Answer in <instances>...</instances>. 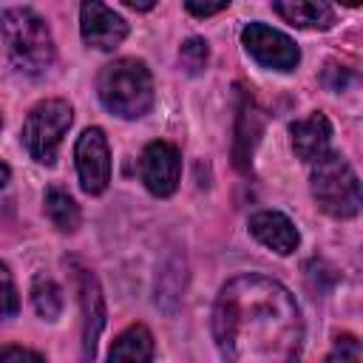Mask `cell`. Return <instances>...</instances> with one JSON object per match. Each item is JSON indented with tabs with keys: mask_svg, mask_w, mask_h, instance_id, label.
<instances>
[{
	"mask_svg": "<svg viewBox=\"0 0 363 363\" xmlns=\"http://www.w3.org/2000/svg\"><path fill=\"white\" fill-rule=\"evenodd\" d=\"M213 337L227 360L286 363L301 354V309L284 284L264 275H238L216 298Z\"/></svg>",
	"mask_w": 363,
	"mask_h": 363,
	"instance_id": "1",
	"label": "cell"
},
{
	"mask_svg": "<svg viewBox=\"0 0 363 363\" xmlns=\"http://www.w3.org/2000/svg\"><path fill=\"white\" fill-rule=\"evenodd\" d=\"M96 91L102 105L122 119H136L147 113L153 105V77L145 68V62L130 57L108 62L99 71Z\"/></svg>",
	"mask_w": 363,
	"mask_h": 363,
	"instance_id": "2",
	"label": "cell"
},
{
	"mask_svg": "<svg viewBox=\"0 0 363 363\" xmlns=\"http://www.w3.org/2000/svg\"><path fill=\"white\" fill-rule=\"evenodd\" d=\"M3 40L11 62L26 74H43L54 62V37L40 14L31 9H11L3 14Z\"/></svg>",
	"mask_w": 363,
	"mask_h": 363,
	"instance_id": "3",
	"label": "cell"
},
{
	"mask_svg": "<svg viewBox=\"0 0 363 363\" xmlns=\"http://www.w3.org/2000/svg\"><path fill=\"white\" fill-rule=\"evenodd\" d=\"M312 196L335 218H352L360 210V182L340 153H323L312 162Z\"/></svg>",
	"mask_w": 363,
	"mask_h": 363,
	"instance_id": "4",
	"label": "cell"
},
{
	"mask_svg": "<svg viewBox=\"0 0 363 363\" xmlns=\"http://www.w3.org/2000/svg\"><path fill=\"white\" fill-rule=\"evenodd\" d=\"M71 119H74V111L65 99L40 102L23 125V145L31 153V159H37L40 164H54L57 147L65 130L71 128Z\"/></svg>",
	"mask_w": 363,
	"mask_h": 363,
	"instance_id": "5",
	"label": "cell"
},
{
	"mask_svg": "<svg viewBox=\"0 0 363 363\" xmlns=\"http://www.w3.org/2000/svg\"><path fill=\"white\" fill-rule=\"evenodd\" d=\"M241 43L244 48L264 65V68H275V71H292L301 60L298 45L278 28H269L264 23H250L241 31Z\"/></svg>",
	"mask_w": 363,
	"mask_h": 363,
	"instance_id": "6",
	"label": "cell"
},
{
	"mask_svg": "<svg viewBox=\"0 0 363 363\" xmlns=\"http://www.w3.org/2000/svg\"><path fill=\"white\" fill-rule=\"evenodd\" d=\"M74 159H77L82 190L91 196L102 193L111 182V150H108V139H105L102 128L82 130V136L77 139V147H74Z\"/></svg>",
	"mask_w": 363,
	"mask_h": 363,
	"instance_id": "7",
	"label": "cell"
},
{
	"mask_svg": "<svg viewBox=\"0 0 363 363\" xmlns=\"http://www.w3.org/2000/svg\"><path fill=\"white\" fill-rule=\"evenodd\" d=\"M139 173L145 187L153 196H170L179 187V176H182V156L176 150V145L170 142H150L142 150V162H139Z\"/></svg>",
	"mask_w": 363,
	"mask_h": 363,
	"instance_id": "8",
	"label": "cell"
},
{
	"mask_svg": "<svg viewBox=\"0 0 363 363\" xmlns=\"http://www.w3.org/2000/svg\"><path fill=\"white\" fill-rule=\"evenodd\" d=\"M79 28H82V40L102 51L116 48L128 37V23L116 11H111L102 0H82Z\"/></svg>",
	"mask_w": 363,
	"mask_h": 363,
	"instance_id": "9",
	"label": "cell"
},
{
	"mask_svg": "<svg viewBox=\"0 0 363 363\" xmlns=\"http://www.w3.org/2000/svg\"><path fill=\"white\" fill-rule=\"evenodd\" d=\"M250 233H252L264 247L275 250L278 255L295 252V250H298V241H301L295 224H292L284 213H278V210H261V213H255V216L250 218Z\"/></svg>",
	"mask_w": 363,
	"mask_h": 363,
	"instance_id": "10",
	"label": "cell"
},
{
	"mask_svg": "<svg viewBox=\"0 0 363 363\" xmlns=\"http://www.w3.org/2000/svg\"><path fill=\"white\" fill-rule=\"evenodd\" d=\"M79 301H82V346H85L82 352L85 357H94L96 337L105 326V301L99 281L88 269H79Z\"/></svg>",
	"mask_w": 363,
	"mask_h": 363,
	"instance_id": "11",
	"label": "cell"
},
{
	"mask_svg": "<svg viewBox=\"0 0 363 363\" xmlns=\"http://www.w3.org/2000/svg\"><path fill=\"white\" fill-rule=\"evenodd\" d=\"M292 150L298 153V159L303 162H315L329 150V139H332V125L323 113H312L306 119H298L292 128Z\"/></svg>",
	"mask_w": 363,
	"mask_h": 363,
	"instance_id": "12",
	"label": "cell"
},
{
	"mask_svg": "<svg viewBox=\"0 0 363 363\" xmlns=\"http://www.w3.org/2000/svg\"><path fill=\"white\" fill-rule=\"evenodd\" d=\"M272 6L298 28H329L335 23L329 0H272Z\"/></svg>",
	"mask_w": 363,
	"mask_h": 363,
	"instance_id": "13",
	"label": "cell"
},
{
	"mask_svg": "<svg viewBox=\"0 0 363 363\" xmlns=\"http://www.w3.org/2000/svg\"><path fill=\"white\" fill-rule=\"evenodd\" d=\"M111 360H150L153 357V335L147 332V326L136 323V326H128L111 346L108 352Z\"/></svg>",
	"mask_w": 363,
	"mask_h": 363,
	"instance_id": "14",
	"label": "cell"
},
{
	"mask_svg": "<svg viewBox=\"0 0 363 363\" xmlns=\"http://www.w3.org/2000/svg\"><path fill=\"white\" fill-rule=\"evenodd\" d=\"M258 133H261V113L252 102H244L241 116H238V136H235V164L241 170L250 167V153H252Z\"/></svg>",
	"mask_w": 363,
	"mask_h": 363,
	"instance_id": "15",
	"label": "cell"
},
{
	"mask_svg": "<svg viewBox=\"0 0 363 363\" xmlns=\"http://www.w3.org/2000/svg\"><path fill=\"white\" fill-rule=\"evenodd\" d=\"M45 213L51 218V224L60 230V233H74L79 227V207L77 201L60 190V187H48L45 190Z\"/></svg>",
	"mask_w": 363,
	"mask_h": 363,
	"instance_id": "16",
	"label": "cell"
},
{
	"mask_svg": "<svg viewBox=\"0 0 363 363\" xmlns=\"http://www.w3.org/2000/svg\"><path fill=\"white\" fill-rule=\"evenodd\" d=\"M31 301H34V309L40 318H48L54 320L62 309V295H60V286L45 278V275H37L34 284H31Z\"/></svg>",
	"mask_w": 363,
	"mask_h": 363,
	"instance_id": "17",
	"label": "cell"
},
{
	"mask_svg": "<svg viewBox=\"0 0 363 363\" xmlns=\"http://www.w3.org/2000/svg\"><path fill=\"white\" fill-rule=\"evenodd\" d=\"M207 57H210V48H207V43L199 40V37L187 40V43L182 45V51H179V60H182V65H184L190 74H199V71L207 65Z\"/></svg>",
	"mask_w": 363,
	"mask_h": 363,
	"instance_id": "18",
	"label": "cell"
},
{
	"mask_svg": "<svg viewBox=\"0 0 363 363\" xmlns=\"http://www.w3.org/2000/svg\"><path fill=\"white\" fill-rule=\"evenodd\" d=\"M17 309H20V298H17L11 272L6 269V264H0V320L11 318Z\"/></svg>",
	"mask_w": 363,
	"mask_h": 363,
	"instance_id": "19",
	"label": "cell"
},
{
	"mask_svg": "<svg viewBox=\"0 0 363 363\" xmlns=\"http://www.w3.org/2000/svg\"><path fill=\"white\" fill-rule=\"evenodd\" d=\"M184 6H187V11L196 14V17H210V14L221 11V9H227L230 0H184Z\"/></svg>",
	"mask_w": 363,
	"mask_h": 363,
	"instance_id": "20",
	"label": "cell"
},
{
	"mask_svg": "<svg viewBox=\"0 0 363 363\" xmlns=\"http://www.w3.org/2000/svg\"><path fill=\"white\" fill-rule=\"evenodd\" d=\"M337 357H340V360H346V357H349V360H357V357H360V346H357V340H354L352 335L337 337V349L329 354V360H337Z\"/></svg>",
	"mask_w": 363,
	"mask_h": 363,
	"instance_id": "21",
	"label": "cell"
},
{
	"mask_svg": "<svg viewBox=\"0 0 363 363\" xmlns=\"http://www.w3.org/2000/svg\"><path fill=\"white\" fill-rule=\"evenodd\" d=\"M0 360H34V363H40L43 354L23 349V346H0Z\"/></svg>",
	"mask_w": 363,
	"mask_h": 363,
	"instance_id": "22",
	"label": "cell"
},
{
	"mask_svg": "<svg viewBox=\"0 0 363 363\" xmlns=\"http://www.w3.org/2000/svg\"><path fill=\"white\" fill-rule=\"evenodd\" d=\"M122 3L130 6V9H136V11H147V9L156 6V0H122Z\"/></svg>",
	"mask_w": 363,
	"mask_h": 363,
	"instance_id": "23",
	"label": "cell"
},
{
	"mask_svg": "<svg viewBox=\"0 0 363 363\" xmlns=\"http://www.w3.org/2000/svg\"><path fill=\"white\" fill-rule=\"evenodd\" d=\"M6 182H9V167H6L3 162H0V190L6 187Z\"/></svg>",
	"mask_w": 363,
	"mask_h": 363,
	"instance_id": "24",
	"label": "cell"
},
{
	"mask_svg": "<svg viewBox=\"0 0 363 363\" xmlns=\"http://www.w3.org/2000/svg\"><path fill=\"white\" fill-rule=\"evenodd\" d=\"M337 3H343V6H352V9H354V6H360V0H337Z\"/></svg>",
	"mask_w": 363,
	"mask_h": 363,
	"instance_id": "25",
	"label": "cell"
}]
</instances>
